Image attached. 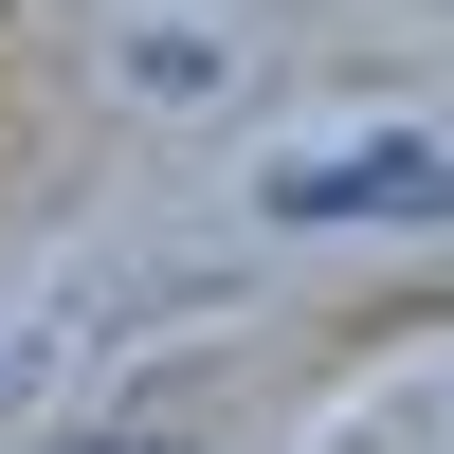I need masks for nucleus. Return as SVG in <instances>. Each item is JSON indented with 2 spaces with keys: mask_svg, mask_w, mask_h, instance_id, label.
Wrapping results in <instances>:
<instances>
[{
  "mask_svg": "<svg viewBox=\"0 0 454 454\" xmlns=\"http://www.w3.org/2000/svg\"><path fill=\"white\" fill-rule=\"evenodd\" d=\"M273 218L327 237V218H454V145H327V164H273Z\"/></svg>",
  "mask_w": 454,
  "mask_h": 454,
  "instance_id": "nucleus-1",
  "label": "nucleus"
}]
</instances>
